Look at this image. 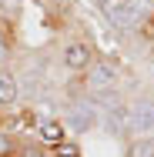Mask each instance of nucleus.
<instances>
[{
	"instance_id": "f257e3e1",
	"label": "nucleus",
	"mask_w": 154,
	"mask_h": 157,
	"mask_svg": "<svg viewBox=\"0 0 154 157\" xmlns=\"http://www.w3.org/2000/svg\"><path fill=\"white\" fill-rule=\"evenodd\" d=\"M97 7H101V13H104L111 24L134 27V24L141 20V13H144L148 0H97Z\"/></svg>"
},
{
	"instance_id": "f03ea898",
	"label": "nucleus",
	"mask_w": 154,
	"mask_h": 157,
	"mask_svg": "<svg viewBox=\"0 0 154 157\" xmlns=\"http://www.w3.org/2000/svg\"><path fill=\"white\" fill-rule=\"evenodd\" d=\"M114 84H117V67H114L111 60H97L91 70H87V87H91V90H97V94L111 90Z\"/></svg>"
},
{
	"instance_id": "7ed1b4c3",
	"label": "nucleus",
	"mask_w": 154,
	"mask_h": 157,
	"mask_svg": "<svg viewBox=\"0 0 154 157\" xmlns=\"http://www.w3.org/2000/svg\"><path fill=\"white\" fill-rule=\"evenodd\" d=\"M131 127L134 130H151L154 127V97H141L131 107Z\"/></svg>"
},
{
	"instance_id": "20e7f679",
	"label": "nucleus",
	"mask_w": 154,
	"mask_h": 157,
	"mask_svg": "<svg viewBox=\"0 0 154 157\" xmlns=\"http://www.w3.org/2000/svg\"><path fill=\"white\" fill-rule=\"evenodd\" d=\"M64 63H67L70 70H87V63H91V47L81 44V40L67 44V47H64Z\"/></svg>"
},
{
	"instance_id": "39448f33",
	"label": "nucleus",
	"mask_w": 154,
	"mask_h": 157,
	"mask_svg": "<svg viewBox=\"0 0 154 157\" xmlns=\"http://www.w3.org/2000/svg\"><path fill=\"white\" fill-rule=\"evenodd\" d=\"M131 127V107H124V104H114L111 110H107V130H114V134H124Z\"/></svg>"
},
{
	"instance_id": "423d86ee",
	"label": "nucleus",
	"mask_w": 154,
	"mask_h": 157,
	"mask_svg": "<svg viewBox=\"0 0 154 157\" xmlns=\"http://www.w3.org/2000/svg\"><path fill=\"white\" fill-rule=\"evenodd\" d=\"M67 121L77 127V130H87V127H94V121H97V114H94V107H84V104H74L70 107V114H67Z\"/></svg>"
},
{
	"instance_id": "0eeeda50",
	"label": "nucleus",
	"mask_w": 154,
	"mask_h": 157,
	"mask_svg": "<svg viewBox=\"0 0 154 157\" xmlns=\"http://www.w3.org/2000/svg\"><path fill=\"white\" fill-rule=\"evenodd\" d=\"M14 100H17V80L7 70H0V104H14Z\"/></svg>"
},
{
	"instance_id": "6e6552de",
	"label": "nucleus",
	"mask_w": 154,
	"mask_h": 157,
	"mask_svg": "<svg viewBox=\"0 0 154 157\" xmlns=\"http://www.w3.org/2000/svg\"><path fill=\"white\" fill-rule=\"evenodd\" d=\"M127 157H154V140L151 137H137V140L131 144Z\"/></svg>"
},
{
	"instance_id": "1a4fd4ad",
	"label": "nucleus",
	"mask_w": 154,
	"mask_h": 157,
	"mask_svg": "<svg viewBox=\"0 0 154 157\" xmlns=\"http://www.w3.org/2000/svg\"><path fill=\"white\" fill-rule=\"evenodd\" d=\"M40 134H44L47 140H61V124H44V127H40Z\"/></svg>"
},
{
	"instance_id": "9d476101",
	"label": "nucleus",
	"mask_w": 154,
	"mask_h": 157,
	"mask_svg": "<svg viewBox=\"0 0 154 157\" xmlns=\"http://www.w3.org/2000/svg\"><path fill=\"white\" fill-rule=\"evenodd\" d=\"M7 154H10V137L0 130V157H7Z\"/></svg>"
},
{
	"instance_id": "9b49d317",
	"label": "nucleus",
	"mask_w": 154,
	"mask_h": 157,
	"mask_svg": "<svg viewBox=\"0 0 154 157\" xmlns=\"http://www.w3.org/2000/svg\"><path fill=\"white\" fill-rule=\"evenodd\" d=\"M61 154L64 157H77V147L74 144H61Z\"/></svg>"
},
{
	"instance_id": "f8f14e48",
	"label": "nucleus",
	"mask_w": 154,
	"mask_h": 157,
	"mask_svg": "<svg viewBox=\"0 0 154 157\" xmlns=\"http://www.w3.org/2000/svg\"><path fill=\"white\" fill-rule=\"evenodd\" d=\"M0 54H7V37L0 33Z\"/></svg>"
},
{
	"instance_id": "ddd939ff",
	"label": "nucleus",
	"mask_w": 154,
	"mask_h": 157,
	"mask_svg": "<svg viewBox=\"0 0 154 157\" xmlns=\"http://www.w3.org/2000/svg\"><path fill=\"white\" fill-rule=\"evenodd\" d=\"M24 157H44V154H40V151H27Z\"/></svg>"
}]
</instances>
